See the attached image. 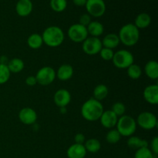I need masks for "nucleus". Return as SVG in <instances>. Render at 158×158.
<instances>
[{
    "instance_id": "f257e3e1",
    "label": "nucleus",
    "mask_w": 158,
    "mask_h": 158,
    "mask_svg": "<svg viewBox=\"0 0 158 158\" xmlns=\"http://www.w3.org/2000/svg\"><path fill=\"white\" fill-rule=\"evenodd\" d=\"M103 111V106L101 102L92 97L82 105L81 115L87 121H97L100 120Z\"/></svg>"
},
{
    "instance_id": "f03ea898",
    "label": "nucleus",
    "mask_w": 158,
    "mask_h": 158,
    "mask_svg": "<svg viewBox=\"0 0 158 158\" xmlns=\"http://www.w3.org/2000/svg\"><path fill=\"white\" fill-rule=\"evenodd\" d=\"M43 44L49 47H58L63 43L65 34L63 29L56 26H49L43 31L42 34Z\"/></svg>"
},
{
    "instance_id": "7ed1b4c3",
    "label": "nucleus",
    "mask_w": 158,
    "mask_h": 158,
    "mask_svg": "<svg viewBox=\"0 0 158 158\" xmlns=\"http://www.w3.org/2000/svg\"><path fill=\"white\" fill-rule=\"evenodd\" d=\"M120 43L126 46H135L140 40V30L133 23L124 25L118 34Z\"/></svg>"
},
{
    "instance_id": "20e7f679",
    "label": "nucleus",
    "mask_w": 158,
    "mask_h": 158,
    "mask_svg": "<svg viewBox=\"0 0 158 158\" xmlns=\"http://www.w3.org/2000/svg\"><path fill=\"white\" fill-rule=\"evenodd\" d=\"M137 122L135 119L130 115H123L118 118L116 127L121 137H131L137 130Z\"/></svg>"
},
{
    "instance_id": "39448f33",
    "label": "nucleus",
    "mask_w": 158,
    "mask_h": 158,
    "mask_svg": "<svg viewBox=\"0 0 158 158\" xmlns=\"http://www.w3.org/2000/svg\"><path fill=\"white\" fill-rule=\"evenodd\" d=\"M134 57L132 52L127 49H120L114 52L112 62L115 67L118 69H127L131 65L134 63Z\"/></svg>"
},
{
    "instance_id": "423d86ee",
    "label": "nucleus",
    "mask_w": 158,
    "mask_h": 158,
    "mask_svg": "<svg viewBox=\"0 0 158 158\" xmlns=\"http://www.w3.org/2000/svg\"><path fill=\"white\" fill-rule=\"evenodd\" d=\"M37 83L41 86H48L55 80L56 77L55 69L51 66H43L35 74Z\"/></svg>"
},
{
    "instance_id": "0eeeda50",
    "label": "nucleus",
    "mask_w": 158,
    "mask_h": 158,
    "mask_svg": "<svg viewBox=\"0 0 158 158\" xmlns=\"http://www.w3.org/2000/svg\"><path fill=\"white\" fill-rule=\"evenodd\" d=\"M67 35L71 41L77 43H83L89 35L86 27L79 23H75L69 26L67 31Z\"/></svg>"
},
{
    "instance_id": "6e6552de",
    "label": "nucleus",
    "mask_w": 158,
    "mask_h": 158,
    "mask_svg": "<svg viewBox=\"0 0 158 158\" xmlns=\"http://www.w3.org/2000/svg\"><path fill=\"white\" fill-rule=\"evenodd\" d=\"M136 122L137 125L146 131H151L157 126V117L154 114L148 111L140 113L137 117Z\"/></svg>"
},
{
    "instance_id": "1a4fd4ad",
    "label": "nucleus",
    "mask_w": 158,
    "mask_h": 158,
    "mask_svg": "<svg viewBox=\"0 0 158 158\" xmlns=\"http://www.w3.org/2000/svg\"><path fill=\"white\" fill-rule=\"evenodd\" d=\"M82 43L83 52L89 56L97 55L103 48L101 40L97 37H87Z\"/></svg>"
},
{
    "instance_id": "9d476101",
    "label": "nucleus",
    "mask_w": 158,
    "mask_h": 158,
    "mask_svg": "<svg viewBox=\"0 0 158 158\" xmlns=\"http://www.w3.org/2000/svg\"><path fill=\"white\" fill-rule=\"evenodd\" d=\"M86 11L90 16H102L106 12V4L103 0H86L85 5Z\"/></svg>"
},
{
    "instance_id": "9b49d317",
    "label": "nucleus",
    "mask_w": 158,
    "mask_h": 158,
    "mask_svg": "<svg viewBox=\"0 0 158 158\" xmlns=\"http://www.w3.org/2000/svg\"><path fill=\"white\" fill-rule=\"evenodd\" d=\"M37 118L36 112L32 108H23L19 113V119L25 125H33L36 122Z\"/></svg>"
},
{
    "instance_id": "f8f14e48",
    "label": "nucleus",
    "mask_w": 158,
    "mask_h": 158,
    "mask_svg": "<svg viewBox=\"0 0 158 158\" xmlns=\"http://www.w3.org/2000/svg\"><path fill=\"white\" fill-rule=\"evenodd\" d=\"M55 104L59 107H66L71 101V94L67 89H60L53 96Z\"/></svg>"
},
{
    "instance_id": "ddd939ff",
    "label": "nucleus",
    "mask_w": 158,
    "mask_h": 158,
    "mask_svg": "<svg viewBox=\"0 0 158 158\" xmlns=\"http://www.w3.org/2000/svg\"><path fill=\"white\" fill-rule=\"evenodd\" d=\"M118 120V117L112 110H105L100 118V123L106 129H112L116 127Z\"/></svg>"
},
{
    "instance_id": "4468645a",
    "label": "nucleus",
    "mask_w": 158,
    "mask_h": 158,
    "mask_svg": "<svg viewBox=\"0 0 158 158\" xmlns=\"http://www.w3.org/2000/svg\"><path fill=\"white\" fill-rule=\"evenodd\" d=\"M143 96L148 103L157 105L158 103V85L152 84L145 87Z\"/></svg>"
},
{
    "instance_id": "2eb2a0df",
    "label": "nucleus",
    "mask_w": 158,
    "mask_h": 158,
    "mask_svg": "<svg viewBox=\"0 0 158 158\" xmlns=\"http://www.w3.org/2000/svg\"><path fill=\"white\" fill-rule=\"evenodd\" d=\"M33 5L31 0H19L15 6V11L19 16L26 17L30 15Z\"/></svg>"
},
{
    "instance_id": "dca6fc26",
    "label": "nucleus",
    "mask_w": 158,
    "mask_h": 158,
    "mask_svg": "<svg viewBox=\"0 0 158 158\" xmlns=\"http://www.w3.org/2000/svg\"><path fill=\"white\" fill-rule=\"evenodd\" d=\"M86 153L84 145L78 143H73L69 146L66 151L68 158H84Z\"/></svg>"
},
{
    "instance_id": "f3484780",
    "label": "nucleus",
    "mask_w": 158,
    "mask_h": 158,
    "mask_svg": "<svg viewBox=\"0 0 158 158\" xmlns=\"http://www.w3.org/2000/svg\"><path fill=\"white\" fill-rule=\"evenodd\" d=\"M73 68L69 64H63L56 72V77L61 81H67L73 76Z\"/></svg>"
},
{
    "instance_id": "a211bd4d",
    "label": "nucleus",
    "mask_w": 158,
    "mask_h": 158,
    "mask_svg": "<svg viewBox=\"0 0 158 158\" xmlns=\"http://www.w3.org/2000/svg\"><path fill=\"white\" fill-rule=\"evenodd\" d=\"M103 47L108 48V49H114L117 48L120 43V39L118 35L114 33L107 34L103 37V40H101Z\"/></svg>"
},
{
    "instance_id": "6ab92c4d",
    "label": "nucleus",
    "mask_w": 158,
    "mask_h": 158,
    "mask_svg": "<svg viewBox=\"0 0 158 158\" xmlns=\"http://www.w3.org/2000/svg\"><path fill=\"white\" fill-rule=\"evenodd\" d=\"M127 146L132 150L140 149L143 148H148L149 147V143L148 140H143L140 137H137V136H131L127 140Z\"/></svg>"
},
{
    "instance_id": "aec40b11",
    "label": "nucleus",
    "mask_w": 158,
    "mask_h": 158,
    "mask_svg": "<svg viewBox=\"0 0 158 158\" xmlns=\"http://www.w3.org/2000/svg\"><path fill=\"white\" fill-rule=\"evenodd\" d=\"M88 35H90L93 37H97L102 35L104 31V27L103 24L98 21H91V23L86 27Z\"/></svg>"
},
{
    "instance_id": "412c9836",
    "label": "nucleus",
    "mask_w": 158,
    "mask_h": 158,
    "mask_svg": "<svg viewBox=\"0 0 158 158\" xmlns=\"http://www.w3.org/2000/svg\"><path fill=\"white\" fill-rule=\"evenodd\" d=\"M144 73L147 77L151 80L158 78V63L155 60H150L144 66Z\"/></svg>"
},
{
    "instance_id": "4be33fe9",
    "label": "nucleus",
    "mask_w": 158,
    "mask_h": 158,
    "mask_svg": "<svg viewBox=\"0 0 158 158\" xmlns=\"http://www.w3.org/2000/svg\"><path fill=\"white\" fill-rule=\"evenodd\" d=\"M151 23V17L146 12L140 13L135 19L134 25L138 29L148 28Z\"/></svg>"
},
{
    "instance_id": "5701e85b",
    "label": "nucleus",
    "mask_w": 158,
    "mask_h": 158,
    "mask_svg": "<svg viewBox=\"0 0 158 158\" xmlns=\"http://www.w3.org/2000/svg\"><path fill=\"white\" fill-rule=\"evenodd\" d=\"M7 66L9 68L10 73H19L21 72L25 67L24 62L19 58H14L11 60H9L7 63Z\"/></svg>"
},
{
    "instance_id": "b1692460",
    "label": "nucleus",
    "mask_w": 158,
    "mask_h": 158,
    "mask_svg": "<svg viewBox=\"0 0 158 158\" xmlns=\"http://www.w3.org/2000/svg\"><path fill=\"white\" fill-rule=\"evenodd\" d=\"M27 44L31 49H38L43 45L42 35L39 33H32L28 37Z\"/></svg>"
},
{
    "instance_id": "393cba45",
    "label": "nucleus",
    "mask_w": 158,
    "mask_h": 158,
    "mask_svg": "<svg viewBox=\"0 0 158 158\" xmlns=\"http://www.w3.org/2000/svg\"><path fill=\"white\" fill-rule=\"evenodd\" d=\"M93 94H94L93 98L101 102L102 100H103L107 97L108 94H109V89H108V87L106 85L99 84L94 88Z\"/></svg>"
},
{
    "instance_id": "a878e982",
    "label": "nucleus",
    "mask_w": 158,
    "mask_h": 158,
    "mask_svg": "<svg viewBox=\"0 0 158 158\" xmlns=\"http://www.w3.org/2000/svg\"><path fill=\"white\" fill-rule=\"evenodd\" d=\"M83 145L86 148V152L92 153V154L97 153L101 148V143L100 140L95 138H91L86 140Z\"/></svg>"
},
{
    "instance_id": "bb28decb",
    "label": "nucleus",
    "mask_w": 158,
    "mask_h": 158,
    "mask_svg": "<svg viewBox=\"0 0 158 158\" xmlns=\"http://www.w3.org/2000/svg\"><path fill=\"white\" fill-rule=\"evenodd\" d=\"M127 75L132 80H138L142 75V69L139 65L133 63L127 68Z\"/></svg>"
},
{
    "instance_id": "cd10ccee",
    "label": "nucleus",
    "mask_w": 158,
    "mask_h": 158,
    "mask_svg": "<svg viewBox=\"0 0 158 158\" xmlns=\"http://www.w3.org/2000/svg\"><path fill=\"white\" fill-rule=\"evenodd\" d=\"M50 7L54 12H62L67 7L66 0H50Z\"/></svg>"
},
{
    "instance_id": "c85d7f7f",
    "label": "nucleus",
    "mask_w": 158,
    "mask_h": 158,
    "mask_svg": "<svg viewBox=\"0 0 158 158\" xmlns=\"http://www.w3.org/2000/svg\"><path fill=\"white\" fill-rule=\"evenodd\" d=\"M120 138H121V135L117 129L110 130L108 131L106 135V140L111 144H115L118 143Z\"/></svg>"
},
{
    "instance_id": "c756f323",
    "label": "nucleus",
    "mask_w": 158,
    "mask_h": 158,
    "mask_svg": "<svg viewBox=\"0 0 158 158\" xmlns=\"http://www.w3.org/2000/svg\"><path fill=\"white\" fill-rule=\"evenodd\" d=\"M11 73L8 68L7 65L0 63V84L7 83L10 79Z\"/></svg>"
},
{
    "instance_id": "7c9ffc66",
    "label": "nucleus",
    "mask_w": 158,
    "mask_h": 158,
    "mask_svg": "<svg viewBox=\"0 0 158 158\" xmlns=\"http://www.w3.org/2000/svg\"><path fill=\"white\" fill-rule=\"evenodd\" d=\"M134 158H154V154L149 148H143L136 151Z\"/></svg>"
},
{
    "instance_id": "2f4dec72",
    "label": "nucleus",
    "mask_w": 158,
    "mask_h": 158,
    "mask_svg": "<svg viewBox=\"0 0 158 158\" xmlns=\"http://www.w3.org/2000/svg\"><path fill=\"white\" fill-rule=\"evenodd\" d=\"M111 110L118 117H122L123 115H124L125 112H126V106L121 102H117L113 104Z\"/></svg>"
},
{
    "instance_id": "473e14b6",
    "label": "nucleus",
    "mask_w": 158,
    "mask_h": 158,
    "mask_svg": "<svg viewBox=\"0 0 158 158\" xmlns=\"http://www.w3.org/2000/svg\"><path fill=\"white\" fill-rule=\"evenodd\" d=\"M99 54H100V57L103 60H105V61H110V60L112 61V59L114 55V49L103 47L101 50L100 51V52H99Z\"/></svg>"
},
{
    "instance_id": "72a5a7b5",
    "label": "nucleus",
    "mask_w": 158,
    "mask_h": 158,
    "mask_svg": "<svg viewBox=\"0 0 158 158\" xmlns=\"http://www.w3.org/2000/svg\"><path fill=\"white\" fill-rule=\"evenodd\" d=\"M91 23V16L89 14H83L80 18V23L79 24L87 27L88 25Z\"/></svg>"
},
{
    "instance_id": "f704fd0d",
    "label": "nucleus",
    "mask_w": 158,
    "mask_h": 158,
    "mask_svg": "<svg viewBox=\"0 0 158 158\" xmlns=\"http://www.w3.org/2000/svg\"><path fill=\"white\" fill-rule=\"evenodd\" d=\"M150 146H151V151H152L153 154L154 155H157L158 154V137H155L152 139L151 143H150Z\"/></svg>"
},
{
    "instance_id": "c9c22d12",
    "label": "nucleus",
    "mask_w": 158,
    "mask_h": 158,
    "mask_svg": "<svg viewBox=\"0 0 158 158\" xmlns=\"http://www.w3.org/2000/svg\"><path fill=\"white\" fill-rule=\"evenodd\" d=\"M74 141L75 143H78V144H84L85 141H86V138L85 136L81 133H78L74 137Z\"/></svg>"
},
{
    "instance_id": "e433bc0d",
    "label": "nucleus",
    "mask_w": 158,
    "mask_h": 158,
    "mask_svg": "<svg viewBox=\"0 0 158 158\" xmlns=\"http://www.w3.org/2000/svg\"><path fill=\"white\" fill-rule=\"evenodd\" d=\"M26 84L29 86H33L37 84V80L35 76H29L26 79Z\"/></svg>"
},
{
    "instance_id": "4c0bfd02",
    "label": "nucleus",
    "mask_w": 158,
    "mask_h": 158,
    "mask_svg": "<svg viewBox=\"0 0 158 158\" xmlns=\"http://www.w3.org/2000/svg\"><path fill=\"white\" fill-rule=\"evenodd\" d=\"M74 4L76 5L77 6H84L86 3V0H73Z\"/></svg>"
},
{
    "instance_id": "58836bf2",
    "label": "nucleus",
    "mask_w": 158,
    "mask_h": 158,
    "mask_svg": "<svg viewBox=\"0 0 158 158\" xmlns=\"http://www.w3.org/2000/svg\"><path fill=\"white\" fill-rule=\"evenodd\" d=\"M8 62H9V60H8L7 56H2L0 57V63L1 64L7 65Z\"/></svg>"
},
{
    "instance_id": "ea45409f",
    "label": "nucleus",
    "mask_w": 158,
    "mask_h": 158,
    "mask_svg": "<svg viewBox=\"0 0 158 158\" xmlns=\"http://www.w3.org/2000/svg\"><path fill=\"white\" fill-rule=\"evenodd\" d=\"M60 112L62 113V114H65V113H66V107H60Z\"/></svg>"
}]
</instances>
